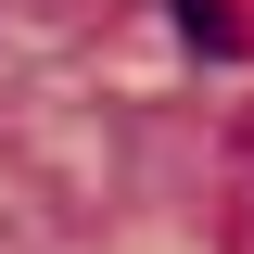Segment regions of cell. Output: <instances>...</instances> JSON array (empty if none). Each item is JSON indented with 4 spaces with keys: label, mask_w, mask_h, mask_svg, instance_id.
<instances>
[{
    "label": "cell",
    "mask_w": 254,
    "mask_h": 254,
    "mask_svg": "<svg viewBox=\"0 0 254 254\" xmlns=\"http://www.w3.org/2000/svg\"><path fill=\"white\" fill-rule=\"evenodd\" d=\"M178 26H190V51H216V64H242V51H254V26L229 13V0H178Z\"/></svg>",
    "instance_id": "1"
}]
</instances>
